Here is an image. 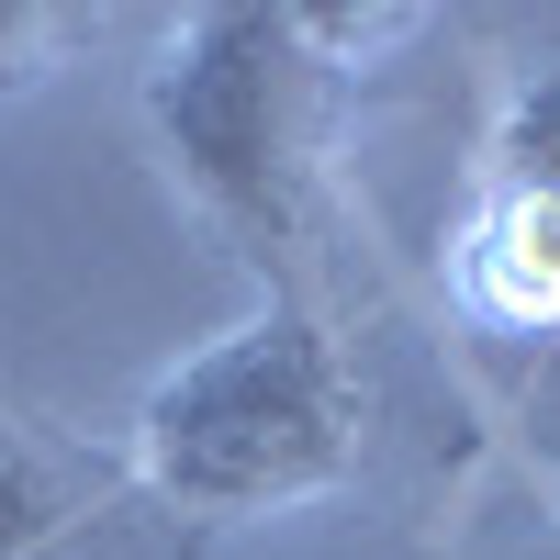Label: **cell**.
<instances>
[{
    "label": "cell",
    "mask_w": 560,
    "mask_h": 560,
    "mask_svg": "<svg viewBox=\"0 0 560 560\" xmlns=\"http://www.w3.org/2000/svg\"><path fill=\"white\" fill-rule=\"evenodd\" d=\"M68 34H79V12H57V0H0V90H34L68 57Z\"/></svg>",
    "instance_id": "6"
},
{
    "label": "cell",
    "mask_w": 560,
    "mask_h": 560,
    "mask_svg": "<svg viewBox=\"0 0 560 560\" xmlns=\"http://www.w3.org/2000/svg\"><path fill=\"white\" fill-rule=\"evenodd\" d=\"M90 516V493H79V459L68 448H45L12 404H0V560H57Z\"/></svg>",
    "instance_id": "4"
},
{
    "label": "cell",
    "mask_w": 560,
    "mask_h": 560,
    "mask_svg": "<svg viewBox=\"0 0 560 560\" xmlns=\"http://www.w3.org/2000/svg\"><path fill=\"white\" fill-rule=\"evenodd\" d=\"M471 179L493 191H527V202H560V34L538 45V68L504 79V102L471 147Z\"/></svg>",
    "instance_id": "5"
},
{
    "label": "cell",
    "mask_w": 560,
    "mask_h": 560,
    "mask_svg": "<svg viewBox=\"0 0 560 560\" xmlns=\"http://www.w3.org/2000/svg\"><path fill=\"white\" fill-rule=\"evenodd\" d=\"M370 448V393L314 292H258L224 337L168 359L135 404V471L158 504L213 527L325 504Z\"/></svg>",
    "instance_id": "2"
},
{
    "label": "cell",
    "mask_w": 560,
    "mask_h": 560,
    "mask_svg": "<svg viewBox=\"0 0 560 560\" xmlns=\"http://www.w3.org/2000/svg\"><path fill=\"white\" fill-rule=\"evenodd\" d=\"M415 12H314V0H202L147 57V135L224 247L269 292H314V202L348 90L382 45H404Z\"/></svg>",
    "instance_id": "1"
},
{
    "label": "cell",
    "mask_w": 560,
    "mask_h": 560,
    "mask_svg": "<svg viewBox=\"0 0 560 560\" xmlns=\"http://www.w3.org/2000/svg\"><path fill=\"white\" fill-rule=\"evenodd\" d=\"M448 303H459V325H482V337H560V202L459 179Z\"/></svg>",
    "instance_id": "3"
}]
</instances>
